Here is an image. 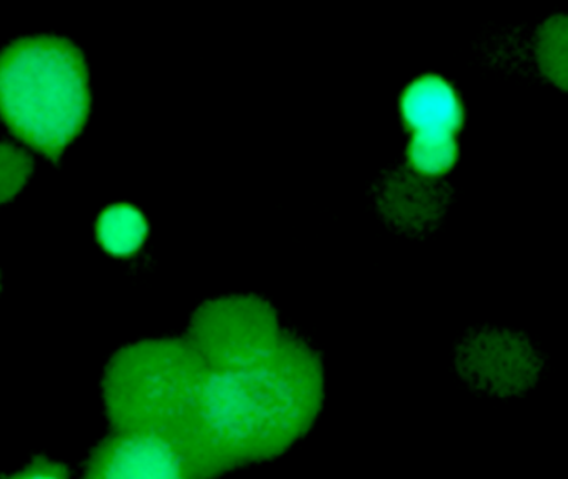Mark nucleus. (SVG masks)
I'll return each mask as SVG.
<instances>
[{"mask_svg": "<svg viewBox=\"0 0 568 479\" xmlns=\"http://www.w3.org/2000/svg\"><path fill=\"white\" fill-rule=\"evenodd\" d=\"M89 112L88 63L71 40L24 37L0 52V116L22 143L58 162Z\"/></svg>", "mask_w": 568, "mask_h": 479, "instance_id": "f03ea898", "label": "nucleus"}, {"mask_svg": "<svg viewBox=\"0 0 568 479\" xmlns=\"http://www.w3.org/2000/svg\"><path fill=\"white\" fill-rule=\"evenodd\" d=\"M284 329L271 303L254 295L224 296L199 306L187 342L212 371L244 368L267 358Z\"/></svg>", "mask_w": 568, "mask_h": 479, "instance_id": "20e7f679", "label": "nucleus"}, {"mask_svg": "<svg viewBox=\"0 0 568 479\" xmlns=\"http://www.w3.org/2000/svg\"><path fill=\"white\" fill-rule=\"evenodd\" d=\"M6 479H69V471L64 466L55 465L49 459L36 458L24 471Z\"/></svg>", "mask_w": 568, "mask_h": 479, "instance_id": "9b49d317", "label": "nucleus"}, {"mask_svg": "<svg viewBox=\"0 0 568 479\" xmlns=\"http://www.w3.org/2000/svg\"><path fill=\"white\" fill-rule=\"evenodd\" d=\"M209 373L187 339H152L129 346L112 358L105 391L112 412H141L125 431L162 436L189 466Z\"/></svg>", "mask_w": 568, "mask_h": 479, "instance_id": "7ed1b4c3", "label": "nucleus"}, {"mask_svg": "<svg viewBox=\"0 0 568 479\" xmlns=\"http://www.w3.org/2000/svg\"><path fill=\"white\" fill-rule=\"evenodd\" d=\"M538 63L548 79L560 86L567 83V22L554 17L540 30L537 47Z\"/></svg>", "mask_w": 568, "mask_h": 479, "instance_id": "1a4fd4ad", "label": "nucleus"}, {"mask_svg": "<svg viewBox=\"0 0 568 479\" xmlns=\"http://www.w3.org/2000/svg\"><path fill=\"white\" fill-rule=\"evenodd\" d=\"M324 406L321 356L294 333L261 361L209 373L189 462L194 479L277 458L311 431Z\"/></svg>", "mask_w": 568, "mask_h": 479, "instance_id": "f257e3e1", "label": "nucleus"}, {"mask_svg": "<svg viewBox=\"0 0 568 479\" xmlns=\"http://www.w3.org/2000/svg\"><path fill=\"white\" fill-rule=\"evenodd\" d=\"M402 116L412 133H455L464 123V106L454 86L438 75H424L405 89Z\"/></svg>", "mask_w": 568, "mask_h": 479, "instance_id": "423d86ee", "label": "nucleus"}, {"mask_svg": "<svg viewBox=\"0 0 568 479\" xmlns=\"http://www.w3.org/2000/svg\"><path fill=\"white\" fill-rule=\"evenodd\" d=\"M407 153L415 172L427 176L444 175L457 162L458 146L455 133H412Z\"/></svg>", "mask_w": 568, "mask_h": 479, "instance_id": "6e6552de", "label": "nucleus"}, {"mask_svg": "<svg viewBox=\"0 0 568 479\" xmlns=\"http://www.w3.org/2000/svg\"><path fill=\"white\" fill-rule=\"evenodd\" d=\"M95 230L105 252L114 256H131L144 245L149 225L135 206L118 203L102 212Z\"/></svg>", "mask_w": 568, "mask_h": 479, "instance_id": "0eeeda50", "label": "nucleus"}, {"mask_svg": "<svg viewBox=\"0 0 568 479\" xmlns=\"http://www.w3.org/2000/svg\"><path fill=\"white\" fill-rule=\"evenodd\" d=\"M84 479H194L174 446L149 431H119L92 452Z\"/></svg>", "mask_w": 568, "mask_h": 479, "instance_id": "39448f33", "label": "nucleus"}, {"mask_svg": "<svg viewBox=\"0 0 568 479\" xmlns=\"http://www.w3.org/2000/svg\"><path fill=\"white\" fill-rule=\"evenodd\" d=\"M34 170L32 156L26 150L0 142V203L14 198Z\"/></svg>", "mask_w": 568, "mask_h": 479, "instance_id": "9d476101", "label": "nucleus"}]
</instances>
